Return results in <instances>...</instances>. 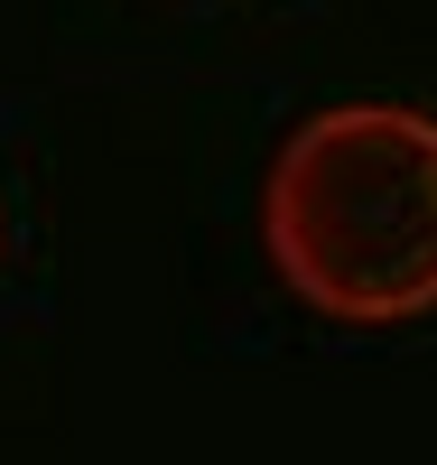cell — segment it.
Returning a JSON list of instances; mask_svg holds the SVG:
<instances>
[{
  "mask_svg": "<svg viewBox=\"0 0 437 465\" xmlns=\"http://www.w3.org/2000/svg\"><path fill=\"white\" fill-rule=\"evenodd\" d=\"M261 242L298 307L410 326L437 307V122L410 103H326L261 177Z\"/></svg>",
  "mask_w": 437,
  "mask_h": 465,
  "instance_id": "6da1fadb",
  "label": "cell"
}]
</instances>
